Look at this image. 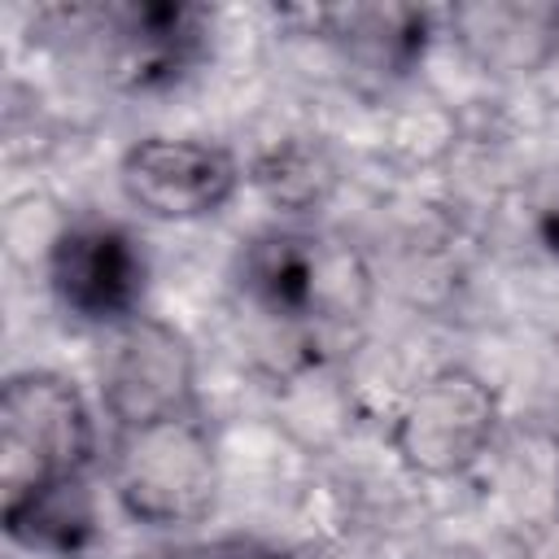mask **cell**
<instances>
[{"label":"cell","mask_w":559,"mask_h":559,"mask_svg":"<svg viewBox=\"0 0 559 559\" xmlns=\"http://www.w3.org/2000/svg\"><path fill=\"white\" fill-rule=\"evenodd\" d=\"M240 288L258 314L284 328L358 319L371 297L362 258L314 231H266L249 240L240 253Z\"/></svg>","instance_id":"6da1fadb"},{"label":"cell","mask_w":559,"mask_h":559,"mask_svg":"<svg viewBox=\"0 0 559 559\" xmlns=\"http://www.w3.org/2000/svg\"><path fill=\"white\" fill-rule=\"evenodd\" d=\"M109 485L118 507L148 528L197 524L218 498V454L210 428L197 411L144 428H118Z\"/></svg>","instance_id":"7a4b0ae2"},{"label":"cell","mask_w":559,"mask_h":559,"mask_svg":"<svg viewBox=\"0 0 559 559\" xmlns=\"http://www.w3.org/2000/svg\"><path fill=\"white\" fill-rule=\"evenodd\" d=\"M96 424L74 380L57 371H17L0 393V498L13 502L87 472Z\"/></svg>","instance_id":"3957f363"},{"label":"cell","mask_w":559,"mask_h":559,"mask_svg":"<svg viewBox=\"0 0 559 559\" xmlns=\"http://www.w3.org/2000/svg\"><path fill=\"white\" fill-rule=\"evenodd\" d=\"M192 384L197 362L179 328L144 314L114 328L109 349L100 354V402L118 428L192 415Z\"/></svg>","instance_id":"277c9868"},{"label":"cell","mask_w":559,"mask_h":559,"mask_svg":"<svg viewBox=\"0 0 559 559\" xmlns=\"http://www.w3.org/2000/svg\"><path fill=\"white\" fill-rule=\"evenodd\" d=\"M493 428V389L463 367H445L432 380H424L397 411L393 450L419 476H459L489 450Z\"/></svg>","instance_id":"5b68a950"},{"label":"cell","mask_w":559,"mask_h":559,"mask_svg":"<svg viewBox=\"0 0 559 559\" xmlns=\"http://www.w3.org/2000/svg\"><path fill=\"white\" fill-rule=\"evenodd\" d=\"M118 183L135 210L162 223H192L218 214L236 188L240 166L223 144L183 140V135H148L131 144L118 162Z\"/></svg>","instance_id":"8992f818"},{"label":"cell","mask_w":559,"mask_h":559,"mask_svg":"<svg viewBox=\"0 0 559 559\" xmlns=\"http://www.w3.org/2000/svg\"><path fill=\"white\" fill-rule=\"evenodd\" d=\"M148 262L135 236L118 223H70L48 249V284L83 323H127L144 297Z\"/></svg>","instance_id":"52a82bcc"},{"label":"cell","mask_w":559,"mask_h":559,"mask_svg":"<svg viewBox=\"0 0 559 559\" xmlns=\"http://www.w3.org/2000/svg\"><path fill=\"white\" fill-rule=\"evenodd\" d=\"M114 31V79L131 92L179 83L205 44V13L192 4H127L105 13Z\"/></svg>","instance_id":"ba28073f"},{"label":"cell","mask_w":559,"mask_h":559,"mask_svg":"<svg viewBox=\"0 0 559 559\" xmlns=\"http://www.w3.org/2000/svg\"><path fill=\"white\" fill-rule=\"evenodd\" d=\"M0 520L17 546L39 550V555H57V559L83 555L96 542V498H92L83 476L57 480V485H44L35 493L4 502Z\"/></svg>","instance_id":"9c48e42d"},{"label":"cell","mask_w":559,"mask_h":559,"mask_svg":"<svg viewBox=\"0 0 559 559\" xmlns=\"http://www.w3.org/2000/svg\"><path fill=\"white\" fill-rule=\"evenodd\" d=\"M341 44L354 61H362L367 70L384 74V70H411L415 57L424 52V31L428 17L419 9L406 4H384V9H341L332 13Z\"/></svg>","instance_id":"30bf717a"},{"label":"cell","mask_w":559,"mask_h":559,"mask_svg":"<svg viewBox=\"0 0 559 559\" xmlns=\"http://www.w3.org/2000/svg\"><path fill=\"white\" fill-rule=\"evenodd\" d=\"M253 188L275 205V210H288V214H306L314 205L328 201V192L336 188V166L332 157L319 148V144H306V140H284L275 148H266L258 162H253Z\"/></svg>","instance_id":"8fae6325"},{"label":"cell","mask_w":559,"mask_h":559,"mask_svg":"<svg viewBox=\"0 0 559 559\" xmlns=\"http://www.w3.org/2000/svg\"><path fill=\"white\" fill-rule=\"evenodd\" d=\"M542 245H546V253L550 258H559V205H550L546 214H542Z\"/></svg>","instance_id":"7c38bea8"},{"label":"cell","mask_w":559,"mask_h":559,"mask_svg":"<svg viewBox=\"0 0 559 559\" xmlns=\"http://www.w3.org/2000/svg\"><path fill=\"white\" fill-rule=\"evenodd\" d=\"M218 559H293V555L271 550V546H236V550H223Z\"/></svg>","instance_id":"4fadbf2b"},{"label":"cell","mask_w":559,"mask_h":559,"mask_svg":"<svg viewBox=\"0 0 559 559\" xmlns=\"http://www.w3.org/2000/svg\"><path fill=\"white\" fill-rule=\"evenodd\" d=\"M153 559H218V555H153Z\"/></svg>","instance_id":"5bb4252c"}]
</instances>
